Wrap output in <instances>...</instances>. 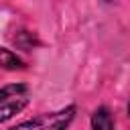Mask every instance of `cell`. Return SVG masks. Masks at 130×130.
<instances>
[{
    "label": "cell",
    "instance_id": "obj_1",
    "mask_svg": "<svg viewBox=\"0 0 130 130\" xmlns=\"http://www.w3.org/2000/svg\"><path fill=\"white\" fill-rule=\"evenodd\" d=\"M30 102V89L26 83H10L0 89V122L10 120L24 110Z\"/></svg>",
    "mask_w": 130,
    "mask_h": 130
},
{
    "label": "cell",
    "instance_id": "obj_2",
    "mask_svg": "<svg viewBox=\"0 0 130 130\" xmlns=\"http://www.w3.org/2000/svg\"><path fill=\"white\" fill-rule=\"evenodd\" d=\"M75 106H67L59 112H51V114H41L32 120L20 122L10 130H67V126L71 124V120L75 118Z\"/></svg>",
    "mask_w": 130,
    "mask_h": 130
},
{
    "label": "cell",
    "instance_id": "obj_3",
    "mask_svg": "<svg viewBox=\"0 0 130 130\" xmlns=\"http://www.w3.org/2000/svg\"><path fill=\"white\" fill-rule=\"evenodd\" d=\"M91 130H114V116L108 108H98L91 114Z\"/></svg>",
    "mask_w": 130,
    "mask_h": 130
},
{
    "label": "cell",
    "instance_id": "obj_4",
    "mask_svg": "<svg viewBox=\"0 0 130 130\" xmlns=\"http://www.w3.org/2000/svg\"><path fill=\"white\" fill-rule=\"evenodd\" d=\"M0 67H2V69H8V71L24 69V61H22L16 53H12L10 49L0 47Z\"/></svg>",
    "mask_w": 130,
    "mask_h": 130
},
{
    "label": "cell",
    "instance_id": "obj_5",
    "mask_svg": "<svg viewBox=\"0 0 130 130\" xmlns=\"http://www.w3.org/2000/svg\"><path fill=\"white\" fill-rule=\"evenodd\" d=\"M14 43H16L18 47H22L24 51H30L37 41H35V35H32V32H28V30H18L16 37H14Z\"/></svg>",
    "mask_w": 130,
    "mask_h": 130
}]
</instances>
